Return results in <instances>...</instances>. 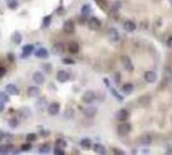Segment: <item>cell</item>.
<instances>
[{
  "mask_svg": "<svg viewBox=\"0 0 172 155\" xmlns=\"http://www.w3.org/2000/svg\"><path fill=\"white\" fill-rule=\"evenodd\" d=\"M129 118V112L127 109H120L116 113V119L120 122H124Z\"/></svg>",
  "mask_w": 172,
  "mask_h": 155,
  "instance_id": "cell-6",
  "label": "cell"
},
{
  "mask_svg": "<svg viewBox=\"0 0 172 155\" xmlns=\"http://www.w3.org/2000/svg\"><path fill=\"white\" fill-rule=\"evenodd\" d=\"M62 30L64 33L67 34H71L74 32V23L71 20H67L64 21V25H62Z\"/></svg>",
  "mask_w": 172,
  "mask_h": 155,
  "instance_id": "cell-5",
  "label": "cell"
},
{
  "mask_svg": "<svg viewBox=\"0 0 172 155\" xmlns=\"http://www.w3.org/2000/svg\"><path fill=\"white\" fill-rule=\"evenodd\" d=\"M166 43H167V46H168V47H170V49H172V36L169 37V39H167Z\"/></svg>",
  "mask_w": 172,
  "mask_h": 155,
  "instance_id": "cell-44",
  "label": "cell"
},
{
  "mask_svg": "<svg viewBox=\"0 0 172 155\" xmlns=\"http://www.w3.org/2000/svg\"><path fill=\"white\" fill-rule=\"evenodd\" d=\"M12 42L15 44H20L22 42V35L20 34L19 31H15V32L12 34Z\"/></svg>",
  "mask_w": 172,
  "mask_h": 155,
  "instance_id": "cell-22",
  "label": "cell"
},
{
  "mask_svg": "<svg viewBox=\"0 0 172 155\" xmlns=\"http://www.w3.org/2000/svg\"><path fill=\"white\" fill-rule=\"evenodd\" d=\"M36 105V108L39 109V110H45V109H48V102L45 101V98H40V99H38L36 101L35 103Z\"/></svg>",
  "mask_w": 172,
  "mask_h": 155,
  "instance_id": "cell-21",
  "label": "cell"
},
{
  "mask_svg": "<svg viewBox=\"0 0 172 155\" xmlns=\"http://www.w3.org/2000/svg\"><path fill=\"white\" fill-rule=\"evenodd\" d=\"M133 90H134L133 85L130 83H126L122 86V91H123L125 94H131L133 92Z\"/></svg>",
  "mask_w": 172,
  "mask_h": 155,
  "instance_id": "cell-26",
  "label": "cell"
},
{
  "mask_svg": "<svg viewBox=\"0 0 172 155\" xmlns=\"http://www.w3.org/2000/svg\"><path fill=\"white\" fill-rule=\"evenodd\" d=\"M93 149L96 153H98V154H105L106 153V149H105L104 145H102L100 143H97V144L94 145Z\"/></svg>",
  "mask_w": 172,
  "mask_h": 155,
  "instance_id": "cell-23",
  "label": "cell"
},
{
  "mask_svg": "<svg viewBox=\"0 0 172 155\" xmlns=\"http://www.w3.org/2000/svg\"><path fill=\"white\" fill-rule=\"evenodd\" d=\"M119 36L120 35H119V32L116 28H110L108 30V37L111 42H117L119 39Z\"/></svg>",
  "mask_w": 172,
  "mask_h": 155,
  "instance_id": "cell-15",
  "label": "cell"
},
{
  "mask_svg": "<svg viewBox=\"0 0 172 155\" xmlns=\"http://www.w3.org/2000/svg\"><path fill=\"white\" fill-rule=\"evenodd\" d=\"M62 62L64 64H74V62L73 61V59H62Z\"/></svg>",
  "mask_w": 172,
  "mask_h": 155,
  "instance_id": "cell-43",
  "label": "cell"
},
{
  "mask_svg": "<svg viewBox=\"0 0 172 155\" xmlns=\"http://www.w3.org/2000/svg\"><path fill=\"white\" fill-rule=\"evenodd\" d=\"M68 52H70L71 53H73V55H74V53H78L80 50V45L79 43H78L77 42H71L70 43H68Z\"/></svg>",
  "mask_w": 172,
  "mask_h": 155,
  "instance_id": "cell-18",
  "label": "cell"
},
{
  "mask_svg": "<svg viewBox=\"0 0 172 155\" xmlns=\"http://www.w3.org/2000/svg\"><path fill=\"white\" fill-rule=\"evenodd\" d=\"M139 142L141 144H143V145H149L152 142V138H151V136H150L149 134L145 133V134H142L141 136H140Z\"/></svg>",
  "mask_w": 172,
  "mask_h": 155,
  "instance_id": "cell-20",
  "label": "cell"
},
{
  "mask_svg": "<svg viewBox=\"0 0 172 155\" xmlns=\"http://www.w3.org/2000/svg\"><path fill=\"white\" fill-rule=\"evenodd\" d=\"M49 151H51V147H49V145L48 144H43L41 147L39 148V152L40 153H48Z\"/></svg>",
  "mask_w": 172,
  "mask_h": 155,
  "instance_id": "cell-34",
  "label": "cell"
},
{
  "mask_svg": "<svg viewBox=\"0 0 172 155\" xmlns=\"http://www.w3.org/2000/svg\"><path fill=\"white\" fill-rule=\"evenodd\" d=\"M43 69H45V72H51V66L49 65V64H45V65H43Z\"/></svg>",
  "mask_w": 172,
  "mask_h": 155,
  "instance_id": "cell-41",
  "label": "cell"
},
{
  "mask_svg": "<svg viewBox=\"0 0 172 155\" xmlns=\"http://www.w3.org/2000/svg\"><path fill=\"white\" fill-rule=\"evenodd\" d=\"M4 108H5V107H4V103L0 101V112H2V111L4 110Z\"/></svg>",
  "mask_w": 172,
  "mask_h": 155,
  "instance_id": "cell-48",
  "label": "cell"
},
{
  "mask_svg": "<svg viewBox=\"0 0 172 155\" xmlns=\"http://www.w3.org/2000/svg\"><path fill=\"white\" fill-rule=\"evenodd\" d=\"M59 109H61V105L57 102H54L51 104H49L48 106V112L51 116H55L58 115L59 112Z\"/></svg>",
  "mask_w": 172,
  "mask_h": 155,
  "instance_id": "cell-7",
  "label": "cell"
},
{
  "mask_svg": "<svg viewBox=\"0 0 172 155\" xmlns=\"http://www.w3.org/2000/svg\"><path fill=\"white\" fill-rule=\"evenodd\" d=\"M131 129H132V126H131L130 123H126L124 121V123H121V124L118 126L117 131L119 135L126 136L131 132Z\"/></svg>",
  "mask_w": 172,
  "mask_h": 155,
  "instance_id": "cell-1",
  "label": "cell"
},
{
  "mask_svg": "<svg viewBox=\"0 0 172 155\" xmlns=\"http://www.w3.org/2000/svg\"><path fill=\"white\" fill-rule=\"evenodd\" d=\"M7 56H8V59H9V61H10V62H13V61H14L15 58H14V56L12 55V53H8Z\"/></svg>",
  "mask_w": 172,
  "mask_h": 155,
  "instance_id": "cell-46",
  "label": "cell"
},
{
  "mask_svg": "<svg viewBox=\"0 0 172 155\" xmlns=\"http://www.w3.org/2000/svg\"><path fill=\"white\" fill-rule=\"evenodd\" d=\"M51 15H46V16L43 17V20H42V27H48L49 24L51 22Z\"/></svg>",
  "mask_w": 172,
  "mask_h": 155,
  "instance_id": "cell-31",
  "label": "cell"
},
{
  "mask_svg": "<svg viewBox=\"0 0 172 155\" xmlns=\"http://www.w3.org/2000/svg\"><path fill=\"white\" fill-rule=\"evenodd\" d=\"M40 94V89L36 86H30L27 89V96L30 98H35Z\"/></svg>",
  "mask_w": 172,
  "mask_h": 155,
  "instance_id": "cell-12",
  "label": "cell"
},
{
  "mask_svg": "<svg viewBox=\"0 0 172 155\" xmlns=\"http://www.w3.org/2000/svg\"><path fill=\"white\" fill-rule=\"evenodd\" d=\"M34 56H35L37 59H45L48 56V52L45 47H39L38 49H36L35 52H34Z\"/></svg>",
  "mask_w": 172,
  "mask_h": 155,
  "instance_id": "cell-13",
  "label": "cell"
},
{
  "mask_svg": "<svg viewBox=\"0 0 172 155\" xmlns=\"http://www.w3.org/2000/svg\"><path fill=\"white\" fill-rule=\"evenodd\" d=\"M6 75V69L5 68H0V78H3Z\"/></svg>",
  "mask_w": 172,
  "mask_h": 155,
  "instance_id": "cell-42",
  "label": "cell"
},
{
  "mask_svg": "<svg viewBox=\"0 0 172 155\" xmlns=\"http://www.w3.org/2000/svg\"><path fill=\"white\" fill-rule=\"evenodd\" d=\"M96 2L100 7H102L104 9L106 8V5H107V1H106V0H96Z\"/></svg>",
  "mask_w": 172,
  "mask_h": 155,
  "instance_id": "cell-39",
  "label": "cell"
},
{
  "mask_svg": "<svg viewBox=\"0 0 172 155\" xmlns=\"http://www.w3.org/2000/svg\"><path fill=\"white\" fill-rule=\"evenodd\" d=\"M88 25L92 30H99L102 26V22L97 17H91L88 22Z\"/></svg>",
  "mask_w": 172,
  "mask_h": 155,
  "instance_id": "cell-4",
  "label": "cell"
},
{
  "mask_svg": "<svg viewBox=\"0 0 172 155\" xmlns=\"http://www.w3.org/2000/svg\"><path fill=\"white\" fill-rule=\"evenodd\" d=\"M96 99V94L94 91H87L84 93L82 97V101L85 104H91L93 103Z\"/></svg>",
  "mask_w": 172,
  "mask_h": 155,
  "instance_id": "cell-2",
  "label": "cell"
},
{
  "mask_svg": "<svg viewBox=\"0 0 172 155\" xmlns=\"http://www.w3.org/2000/svg\"><path fill=\"white\" fill-rule=\"evenodd\" d=\"M20 147H21L20 148L21 151H24V152H25V151H29L32 146H31V144L29 143V142H27V143H25V144H22Z\"/></svg>",
  "mask_w": 172,
  "mask_h": 155,
  "instance_id": "cell-37",
  "label": "cell"
},
{
  "mask_svg": "<svg viewBox=\"0 0 172 155\" xmlns=\"http://www.w3.org/2000/svg\"><path fill=\"white\" fill-rule=\"evenodd\" d=\"M33 50H34L33 44H25L22 47V56L23 58H26V56H30L33 52Z\"/></svg>",
  "mask_w": 172,
  "mask_h": 155,
  "instance_id": "cell-16",
  "label": "cell"
},
{
  "mask_svg": "<svg viewBox=\"0 0 172 155\" xmlns=\"http://www.w3.org/2000/svg\"><path fill=\"white\" fill-rule=\"evenodd\" d=\"M81 146L85 148V149H90V148L92 147V141H91L89 138H84L82 139V141H81Z\"/></svg>",
  "mask_w": 172,
  "mask_h": 155,
  "instance_id": "cell-27",
  "label": "cell"
},
{
  "mask_svg": "<svg viewBox=\"0 0 172 155\" xmlns=\"http://www.w3.org/2000/svg\"><path fill=\"white\" fill-rule=\"evenodd\" d=\"M4 137H5V134H4V132L0 130V141H2L3 139H4Z\"/></svg>",
  "mask_w": 172,
  "mask_h": 155,
  "instance_id": "cell-47",
  "label": "cell"
},
{
  "mask_svg": "<svg viewBox=\"0 0 172 155\" xmlns=\"http://www.w3.org/2000/svg\"><path fill=\"white\" fill-rule=\"evenodd\" d=\"M5 90H6V93L11 95V96H17V95H19V90H18V88L13 84L6 85Z\"/></svg>",
  "mask_w": 172,
  "mask_h": 155,
  "instance_id": "cell-10",
  "label": "cell"
},
{
  "mask_svg": "<svg viewBox=\"0 0 172 155\" xmlns=\"http://www.w3.org/2000/svg\"><path fill=\"white\" fill-rule=\"evenodd\" d=\"M13 149V146L11 144H5V145H0V153L1 154H6L10 152Z\"/></svg>",
  "mask_w": 172,
  "mask_h": 155,
  "instance_id": "cell-25",
  "label": "cell"
},
{
  "mask_svg": "<svg viewBox=\"0 0 172 155\" xmlns=\"http://www.w3.org/2000/svg\"><path fill=\"white\" fill-rule=\"evenodd\" d=\"M55 155H64V148H59V147H55L54 150Z\"/></svg>",
  "mask_w": 172,
  "mask_h": 155,
  "instance_id": "cell-38",
  "label": "cell"
},
{
  "mask_svg": "<svg viewBox=\"0 0 172 155\" xmlns=\"http://www.w3.org/2000/svg\"><path fill=\"white\" fill-rule=\"evenodd\" d=\"M7 6L10 9H16L18 7L17 0H8V1H7Z\"/></svg>",
  "mask_w": 172,
  "mask_h": 155,
  "instance_id": "cell-32",
  "label": "cell"
},
{
  "mask_svg": "<svg viewBox=\"0 0 172 155\" xmlns=\"http://www.w3.org/2000/svg\"><path fill=\"white\" fill-rule=\"evenodd\" d=\"M97 113V109L95 107H88L85 110H84V114L87 117H94Z\"/></svg>",
  "mask_w": 172,
  "mask_h": 155,
  "instance_id": "cell-24",
  "label": "cell"
},
{
  "mask_svg": "<svg viewBox=\"0 0 172 155\" xmlns=\"http://www.w3.org/2000/svg\"><path fill=\"white\" fill-rule=\"evenodd\" d=\"M0 101L3 103L9 102V97H8L7 93H5V92H0Z\"/></svg>",
  "mask_w": 172,
  "mask_h": 155,
  "instance_id": "cell-33",
  "label": "cell"
},
{
  "mask_svg": "<svg viewBox=\"0 0 172 155\" xmlns=\"http://www.w3.org/2000/svg\"><path fill=\"white\" fill-rule=\"evenodd\" d=\"M8 125L10 128L15 129L18 126V120L15 118V117H12V118H10L8 120Z\"/></svg>",
  "mask_w": 172,
  "mask_h": 155,
  "instance_id": "cell-29",
  "label": "cell"
},
{
  "mask_svg": "<svg viewBox=\"0 0 172 155\" xmlns=\"http://www.w3.org/2000/svg\"><path fill=\"white\" fill-rule=\"evenodd\" d=\"M19 115L21 117H23V118H28V117L31 116V111L27 107H24V108H22L19 111Z\"/></svg>",
  "mask_w": 172,
  "mask_h": 155,
  "instance_id": "cell-28",
  "label": "cell"
},
{
  "mask_svg": "<svg viewBox=\"0 0 172 155\" xmlns=\"http://www.w3.org/2000/svg\"><path fill=\"white\" fill-rule=\"evenodd\" d=\"M113 152L114 153H116V154H125V152L124 151H121V150H118V149H113Z\"/></svg>",
  "mask_w": 172,
  "mask_h": 155,
  "instance_id": "cell-45",
  "label": "cell"
},
{
  "mask_svg": "<svg viewBox=\"0 0 172 155\" xmlns=\"http://www.w3.org/2000/svg\"><path fill=\"white\" fill-rule=\"evenodd\" d=\"M57 80L59 83H65V82L70 80V74L68 72L61 69V71H58L57 72Z\"/></svg>",
  "mask_w": 172,
  "mask_h": 155,
  "instance_id": "cell-8",
  "label": "cell"
},
{
  "mask_svg": "<svg viewBox=\"0 0 172 155\" xmlns=\"http://www.w3.org/2000/svg\"><path fill=\"white\" fill-rule=\"evenodd\" d=\"M90 11H91V6L89 4H85L82 7V13L84 15H88L90 13Z\"/></svg>",
  "mask_w": 172,
  "mask_h": 155,
  "instance_id": "cell-36",
  "label": "cell"
},
{
  "mask_svg": "<svg viewBox=\"0 0 172 155\" xmlns=\"http://www.w3.org/2000/svg\"><path fill=\"white\" fill-rule=\"evenodd\" d=\"M37 136L36 134H34V133H29V134L26 135V141L27 142H34L36 140Z\"/></svg>",
  "mask_w": 172,
  "mask_h": 155,
  "instance_id": "cell-35",
  "label": "cell"
},
{
  "mask_svg": "<svg viewBox=\"0 0 172 155\" xmlns=\"http://www.w3.org/2000/svg\"><path fill=\"white\" fill-rule=\"evenodd\" d=\"M73 114H74V111L71 109H68L65 111V117L67 118H71V117H73Z\"/></svg>",
  "mask_w": 172,
  "mask_h": 155,
  "instance_id": "cell-40",
  "label": "cell"
},
{
  "mask_svg": "<svg viewBox=\"0 0 172 155\" xmlns=\"http://www.w3.org/2000/svg\"><path fill=\"white\" fill-rule=\"evenodd\" d=\"M33 81L36 85H42L45 81V75L41 72H35L33 74Z\"/></svg>",
  "mask_w": 172,
  "mask_h": 155,
  "instance_id": "cell-11",
  "label": "cell"
},
{
  "mask_svg": "<svg viewBox=\"0 0 172 155\" xmlns=\"http://www.w3.org/2000/svg\"><path fill=\"white\" fill-rule=\"evenodd\" d=\"M121 62H122V65H123V66H124V69H126V71L132 72L134 69L133 62H132V61H131L130 58L128 56H122Z\"/></svg>",
  "mask_w": 172,
  "mask_h": 155,
  "instance_id": "cell-3",
  "label": "cell"
},
{
  "mask_svg": "<svg viewBox=\"0 0 172 155\" xmlns=\"http://www.w3.org/2000/svg\"><path fill=\"white\" fill-rule=\"evenodd\" d=\"M169 1H170V4H171V6H172V0H169Z\"/></svg>",
  "mask_w": 172,
  "mask_h": 155,
  "instance_id": "cell-49",
  "label": "cell"
},
{
  "mask_svg": "<svg viewBox=\"0 0 172 155\" xmlns=\"http://www.w3.org/2000/svg\"><path fill=\"white\" fill-rule=\"evenodd\" d=\"M136 23L132 20H127L124 22V29L128 32H132L136 29Z\"/></svg>",
  "mask_w": 172,
  "mask_h": 155,
  "instance_id": "cell-17",
  "label": "cell"
},
{
  "mask_svg": "<svg viewBox=\"0 0 172 155\" xmlns=\"http://www.w3.org/2000/svg\"><path fill=\"white\" fill-rule=\"evenodd\" d=\"M144 78H145V81L147 83H154L156 81V79H157V75H156V72H152V71H148L145 72V76H144Z\"/></svg>",
  "mask_w": 172,
  "mask_h": 155,
  "instance_id": "cell-14",
  "label": "cell"
},
{
  "mask_svg": "<svg viewBox=\"0 0 172 155\" xmlns=\"http://www.w3.org/2000/svg\"><path fill=\"white\" fill-rule=\"evenodd\" d=\"M51 52H52L54 55H57V56L61 55V53L64 52V44L62 42H61L55 43L54 45H52Z\"/></svg>",
  "mask_w": 172,
  "mask_h": 155,
  "instance_id": "cell-9",
  "label": "cell"
},
{
  "mask_svg": "<svg viewBox=\"0 0 172 155\" xmlns=\"http://www.w3.org/2000/svg\"><path fill=\"white\" fill-rule=\"evenodd\" d=\"M55 146L59 147V148H65L68 146V143L64 139H61V138H58L57 141H55Z\"/></svg>",
  "mask_w": 172,
  "mask_h": 155,
  "instance_id": "cell-30",
  "label": "cell"
},
{
  "mask_svg": "<svg viewBox=\"0 0 172 155\" xmlns=\"http://www.w3.org/2000/svg\"><path fill=\"white\" fill-rule=\"evenodd\" d=\"M172 80V69L169 68H166L163 71V82L166 84L170 83Z\"/></svg>",
  "mask_w": 172,
  "mask_h": 155,
  "instance_id": "cell-19",
  "label": "cell"
}]
</instances>
